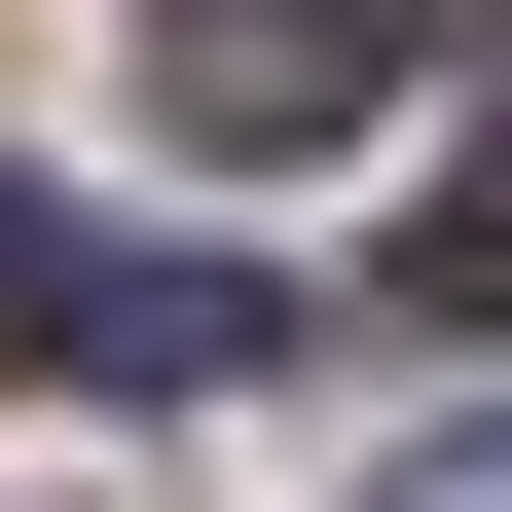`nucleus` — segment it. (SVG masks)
<instances>
[{
  "mask_svg": "<svg viewBox=\"0 0 512 512\" xmlns=\"http://www.w3.org/2000/svg\"><path fill=\"white\" fill-rule=\"evenodd\" d=\"M0 366H37V403H220V366H293V293L74 220V183H0Z\"/></svg>",
  "mask_w": 512,
  "mask_h": 512,
  "instance_id": "obj_1",
  "label": "nucleus"
},
{
  "mask_svg": "<svg viewBox=\"0 0 512 512\" xmlns=\"http://www.w3.org/2000/svg\"><path fill=\"white\" fill-rule=\"evenodd\" d=\"M147 74H183V147H366V110L439 74V0H183Z\"/></svg>",
  "mask_w": 512,
  "mask_h": 512,
  "instance_id": "obj_2",
  "label": "nucleus"
},
{
  "mask_svg": "<svg viewBox=\"0 0 512 512\" xmlns=\"http://www.w3.org/2000/svg\"><path fill=\"white\" fill-rule=\"evenodd\" d=\"M403 330H512V147H476V183L403 220Z\"/></svg>",
  "mask_w": 512,
  "mask_h": 512,
  "instance_id": "obj_3",
  "label": "nucleus"
},
{
  "mask_svg": "<svg viewBox=\"0 0 512 512\" xmlns=\"http://www.w3.org/2000/svg\"><path fill=\"white\" fill-rule=\"evenodd\" d=\"M366 512H512V439H439V476H366Z\"/></svg>",
  "mask_w": 512,
  "mask_h": 512,
  "instance_id": "obj_4",
  "label": "nucleus"
}]
</instances>
